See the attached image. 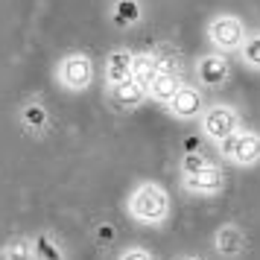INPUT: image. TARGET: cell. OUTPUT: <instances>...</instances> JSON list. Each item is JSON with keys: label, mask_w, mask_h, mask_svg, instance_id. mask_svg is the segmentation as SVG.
I'll return each instance as SVG.
<instances>
[{"label": "cell", "mask_w": 260, "mask_h": 260, "mask_svg": "<svg viewBox=\"0 0 260 260\" xmlns=\"http://www.w3.org/2000/svg\"><path fill=\"white\" fill-rule=\"evenodd\" d=\"M199 126H202V135L211 143H222L228 135H234L240 129V114L228 103H213V106H205Z\"/></svg>", "instance_id": "5"}, {"label": "cell", "mask_w": 260, "mask_h": 260, "mask_svg": "<svg viewBox=\"0 0 260 260\" xmlns=\"http://www.w3.org/2000/svg\"><path fill=\"white\" fill-rule=\"evenodd\" d=\"M21 117H24L26 129H44L47 126V108L41 106V103H29V106H24Z\"/></svg>", "instance_id": "19"}, {"label": "cell", "mask_w": 260, "mask_h": 260, "mask_svg": "<svg viewBox=\"0 0 260 260\" xmlns=\"http://www.w3.org/2000/svg\"><path fill=\"white\" fill-rule=\"evenodd\" d=\"M228 76H231V64H228V56H222V53H205L196 59V79L205 88H222Z\"/></svg>", "instance_id": "8"}, {"label": "cell", "mask_w": 260, "mask_h": 260, "mask_svg": "<svg viewBox=\"0 0 260 260\" xmlns=\"http://www.w3.org/2000/svg\"><path fill=\"white\" fill-rule=\"evenodd\" d=\"M181 260H202V257H196V254H184Z\"/></svg>", "instance_id": "22"}, {"label": "cell", "mask_w": 260, "mask_h": 260, "mask_svg": "<svg viewBox=\"0 0 260 260\" xmlns=\"http://www.w3.org/2000/svg\"><path fill=\"white\" fill-rule=\"evenodd\" d=\"M3 260H36V248L29 240H12L3 248Z\"/></svg>", "instance_id": "18"}, {"label": "cell", "mask_w": 260, "mask_h": 260, "mask_svg": "<svg viewBox=\"0 0 260 260\" xmlns=\"http://www.w3.org/2000/svg\"><path fill=\"white\" fill-rule=\"evenodd\" d=\"M111 21L117 26H135L141 21V3H138V0H114V6H111Z\"/></svg>", "instance_id": "14"}, {"label": "cell", "mask_w": 260, "mask_h": 260, "mask_svg": "<svg viewBox=\"0 0 260 260\" xmlns=\"http://www.w3.org/2000/svg\"><path fill=\"white\" fill-rule=\"evenodd\" d=\"M132 50L126 47H117L111 50L106 56V82L108 85H117V82H126L132 79Z\"/></svg>", "instance_id": "12"}, {"label": "cell", "mask_w": 260, "mask_h": 260, "mask_svg": "<svg viewBox=\"0 0 260 260\" xmlns=\"http://www.w3.org/2000/svg\"><path fill=\"white\" fill-rule=\"evenodd\" d=\"M108 100L117 111H135L146 100V88H141L138 82H117V85H108Z\"/></svg>", "instance_id": "10"}, {"label": "cell", "mask_w": 260, "mask_h": 260, "mask_svg": "<svg viewBox=\"0 0 260 260\" xmlns=\"http://www.w3.org/2000/svg\"><path fill=\"white\" fill-rule=\"evenodd\" d=\"M126 211H129V219H135V222L161 228L170 219V211H173L170 193L161 181H138L135 190L129 193Z\"/></svg>", "instance_id": "1"}, {"label": "cell", "mask_w": 260, "mask_h": 260, "mask_svg": "<svg viewBox=\"0 0 260 260\" xmlns=\"http://www.w3.org/2000/svg\"><path fill=\"white\" fill-rule=\"evenodd\" d=\"M216 149H219V158L225 164L237 167V170L260 164V135L254 129H246V126H240L222 143H216Z\"/></svg>", "instance_id": "3"}, {"label": "cell", "mask_w": 260, "mask_h": 260, "mask_svg": "<svg viewBox=\"0 0 260 260\" xmlns=\"http://www.w3.org/2000/svg\"><path fill=\"white\" fill-rule=\"evenodd\" d=\"M181 85H184V79H181V73L178 71H158L155 73V79L149 82V88H146V96H152L155 103L167 106V103L178 94Z\"/></svg>", "instance_id": "11"}, {"label": "cell", "mask_w": 260, "mask_h": 260, "mask_svg": "<svg viewBox=\"0 0 260 260\" xmlns=\"http://www.w3.org/2000/svg\"><path fill=\"white\" fill-rule=\"evenodd\" d=\"M32 248H36V260H64V251L50 234H38L32 240Z\"/></svg>", "instance_id": "16"}, {"label": "cell", "mask_w": 260, "mask_h": 260, "mask_svg": "<svg viewBox=\"0 0 260 260\" xmlns=\"http://www.w3.org/2000/svg\"><path fill=\"white\" fill-rule=\"evenodd\" d=\"M158 64H161V56L158 53H135L132 56V82H138L141 88H149V82L158 73Z\"/></svg>", "instance_id": "13"}, {"label": "cell", "mask_w": 260, "mask_h": 260, "mask_svg": "<svg viewBox=\"0 0 260 260\" xmlns=\"http://www.w3.org/2000/svg\"><path fill=\"white\" fill-rule=\"evenodd\" d=\"M56 82L68 91V94H82L91 88L94 82V61L88 53H79V50H73V53H64L59 61H56Z\"/></svg>", "instance_id": "4"}, {"label": "cell", "mask_w": 260, "mask_h": 260, "mask_svg": "<svg viewBox=\"0 0 260 260\" xmlns=\"http://www.w3.org/2000/svg\"><path fill=\"white\" fill-rule=\"evenodd\" d=\"M211 164L213 161L208 155L196 152V149H187L184 158H181V164H178V173H181V176H190V173H199V170H205V167H211Z\"/></svg>", "instance_id": "17"}, {"label": "cell", "mask_w": 260, "mask_h": 260, "mask_svg": "<svg viewBox=\"0 0 260 260\" xmlns=\"http://www.w3.org/2000/svg\"><path fill=\"white\" fill-rule=\"evenodd\" d=\"M225 184H228V178H225L222 167H205L199 173H190V176H181V190L190 193V196H216V193H222Z\"/></svg>", "instance_id": "6"}, {"label": "cell", "mask_w": 260, "mask_h": 260, "mask_svg": "<svg viewBox=\"0 0 260 260\" xmlns=\"http://www.w3.org/2000/svg\"><path fill=\"white\" fill-rule=\"evenodd\" d=\"M202 111H205V96H202V91L196 88V85H181L178 94L167 103V114L181 120V123L199 120Z\"/></svg>", "instance_id": "7"}, {"label": "cell", "mask_w": 260, "mask_h": 260, "mask_svg": "<svg viewBox=\"0 0 260 260\" xmlns=\"http://www.w3.org/2000/svg\"><path fill=\"white\" fill-rule=\"evenodd\" d=\"M246 246H248V240H246L243 228H240L237 222L219 225V228H216V234H213V251H216L219 257H225V260L240 257V254L246 251Z\"/></svg>", "instance_id": "9"}, {"label": "cell", "mask_w": 260, "mask_h": 260, "mask_svg": "<svg viewBox=\"0 0 260 260\" xmlns=\"http://www.w3.org/2000/svg\"><path fill=\"white\" fill-rule=\"evenodd\" d=\"M117 260H155V254L143 246H129L117 254Z\"/></svg>", "instance_id": "20"}, {"label": "cell", "mask_w": 260, "mask_h": 260, "mask_svg": "<svg viewBox=\"0 0 260 260\" xmlns=\"http://www.w3.org/2000/svg\"><path fill=\"white\" fill-rule=\"evenodd\" d=\"M205 36H208V44L213 47V53H222V56H231L237 50L243 47V41H246L248 29L246 24L231 12H216L208 21L205 26Z\"/></svg>", "instance_id": "2"}, {"label": "cell", "mask_w": 260, "mask_h": 260, "mask_svg": "<svg viewBox=\"0 0 260 260\" xmlns=\"http://www.w3.org/2000/svg\"><path fill=\"white\" fill-rule=\"evenodd\" d=\"M96 240L100 243H114V225H108V222H103V225H96Z\"/></svg>", "instance_id": "21"}, {"label": "cell", "mask_w": 260, "mask_h": 260, "mask_svg": "<svg viewBox=\"0 0 260 260\" xmlns=\"http://www.w3.org/2000/svg\"><path fill=\"white\" fill-rule=\"evenodd\" d=\"M237 56L243 61V68L260 73V29L257 32H248L246 41H243V47L237 50Z\"/></svg>", "instance_id": "15"}]
</instances>
